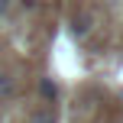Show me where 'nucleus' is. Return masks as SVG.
Instances as JSON below:
<instances>
[{"instance_id": "4", "label": "nucleus", "mask_w": 123, "mask_h": 123, "mask_svg": "<svg viewBox=\"0 0 123 123\" xmlns=\"http://www.w3.org/2000/svg\"><path fill=\"white\" fill-rule=\"evenodd\" d=\"M10 94H13V78L0 74V97H10Z\"/></svg>"}, {"instance_id": "1", "label": "nucleus", "mask_w": 123, "mask_h": 123, "mask_svg": "<svg viewBox=\"0 0 123 123\" xmlns=\"http://www.w3.org/2000/svg\"><path fill=\"white\" fill-rule=\"evenodd\" d=\"M91 23H94L91 13H81V16H74V19H71V32H74L78 39H84L87 32H91Z\"/></svg>"}, {"instance_id": "5", "label": "nucleus", "mask_w": 123, "mask_h": 123, "mask_svg": "<svg viewBox=\"0 0 123 123\" xmlns=\"http://www.w3.org/2000/svg\"><path fill=\"white\" fill-rule=\"evenodd\" d=\"M6 6H10V0H0V16L6 13Z\"/></svg>"}, {"instance_id": "3", "label": "nucleus", "mask_w": 123, "mask_h": 123, "mask_svg": "<svg viewBox=\"0 0 123 123\" xmlns=\"http://www.w3.org/2000/svg\"><path fill=\"white\" fill-rule=\"evenodd\" d=\"M29 123H55V113H52V107H45V110H39V113H32Z\"/></svg>"}, {"instance_id": "2", "label": "nucleus", "mask_w": 123, "mask_h": 123, "mask_svg": "<svg viewBox=\"0 0 123 123\" xmlns=\"http://www.w3.org/2000/svg\"><path fill=\"white\" fill-rule=\"evenodd\" d=\"M39 97H42V100H55L58 97V84L52 78H42V81H39Z\"/></svg>"}]
</instances>
